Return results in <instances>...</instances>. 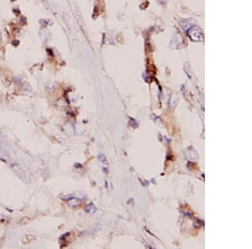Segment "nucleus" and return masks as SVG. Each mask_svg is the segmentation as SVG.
<instances>
[{
	"label": "nucleus",
	"instance_id": "1",
	"mask_svg": "<svg viewBox=\"0 0 252 249\" xmlns=\"http://www.w3.org/2000/svg\"><path fill=\"white\" fill-rule=\"evenodd\" d=\"M1 38H2V35H1V31H0V39H1Z\"/></svg>",
	"mask_w": 252,
	"mask_h": 249
}]
</instances>
